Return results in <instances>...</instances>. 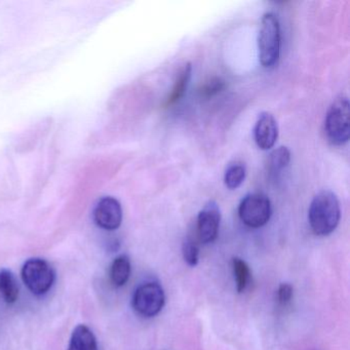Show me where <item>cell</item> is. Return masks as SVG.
<instances>
[{
	"instance_id": "obj_1",
	"label": "cell",
	"mask_w": 350,
	"mask_h": 350,
	"mask_svg": "<svg viewBox=\"0 0 350 350\" xmlns=\"http://www.w3.org/2000/svg\"><path fill=\"white\" fill-rule=\"evenodd\" d=\"M341 210L337 196L333 192H319L308 211V220L313 232L319 237L331 234L339 224Z\"/></svg>"
},
{
	"instance_id": "obj_2",
	"label": "cell",
	"mask_w": 350,
	"mask_h": 350,
	"mask_svg": "<svg viewBox=\"0 0 350 350\" xmlns=\"http://www.w3.org/2000/svg\"><path fill=\"white\" fill-rule=\"evenodd\" d=\"M259 60L265 68H273L278 65L280 56V27L275 14L266 13L260 26Z\"/></svg>"
},
{
	"instance_id": "obj_3",
	"label": "cell",
	"mask_w": 350,
	"mask_h": 350,
	"mask_svg": "<svg viewBox=\"0 0 350 350\" xmlns=\"http://www.w3.org/2000/svg\"><path fill=\"white\" fill-rule=\"evenodd\" d=\"M349 108L347 98L340 97L333 102L327 110L325 120V132L329 142L335 146H343L349 141Z\"/></svg>"
},
{
	"instance_id": "obj_4",
	"label": "cell",
	"mask_w": 350,
	"mask_h": 350,
	"mask_svg": "<svg viewBox=\"0 0 350 350\" xmlns=\"http://www.w3.org/2000/svg\"><path fill=\"white\" fill-rule=\"evenodd\" d=\"M239 216L247 227L260 228L271 217V202L265 194H247L239 204Z\"/></svg>"
},
{
	"instance_id": "obj_5",
	"label": "cell",
	"mask_w": 350,
	"mask_h": 350,
	"mask_svg": "<svg viewBox=\"0 0 350 350\" xmlns=\"http://www.w3.org/2000/svg\"><path fill=\"white\" fill-rule=\"evenodd\" d=\"M24 284L33 294H46L55 280V272L52 266L42 259H30L22 268Z\"/></svg>"
},
{
	"instance_id": "obj_6",
	"label": "cell",
	"mask_w": 350,
	"mask_h": 350,
	"mask_svg": "<svg viewBox=\"0 0 350 350\" xmlns=\"http://www.w3.org/2000/svg\"><path fill=\"white\" fill-rule=\"evenodd\" d=\"M165 291L157 282L141 284L133 296V307L137 313L145 317L159 314L165 306Z\"/></svg>"
},
{
	"instance_id": "obj_7",
	"label": "cell",
	"mask_w": 350,
	"mask_h": 350,
	"mask_svg": "<svg viewBox=\"0 0 350 350\" xmlns=\"http://www.w3.org/2000/svg\"><path fill=\"white\" fill-rule=\"evenodd\" d=\"M94 220L105 230H116L122 222V204L111 196L102 198L94 210Z\"/></svg>"
},
{
	"instance_id": "obj_8",
	"label": "cell",
	"mask_w": 350,
	"mask_h": 350,
	"mask_svg": "<svg viewBox=\"0 0 350 350\" xmlns=\"http://www.w3.org/2000/svg\"><path fill=\"white\" fill-rule=\"evenodd\" d=\"M221 212L218 204L210 202L200 211L198 217V235L202 243H213L218 237Z\"/></svg>"
},
{
	"instance_id": "obj_9",
	"label": "cell",
	"mask_w": 350,
	"mask_h": 350,
	"mask_svg": "<svg viewBox=\"0 0 350 350\" xmlns=\"http://www.w3.org/2000/svg\"><path fill=\"white\" fill-rule=\"evenodd\" d=\"M256 144L262 150H269L275 145L278 138V126L274 116L263 112L258 118L254 129Z\"/></svg>"
},
{
	"instance_id": "obj_10",
	"label": "cell",
	"mask_w": 350,
	"mask_h": 350,
	"mask_svg": "<svg viewBox=\"0 0 350 350\" xmlns=\"http://www.w3.org/2000/svg\"><path fill=\"white\" fill-rule=\"evenodd\" d=\"M192 66L190 63L184 65L178 73L173 89L165 102V107L175 105L185 95L186 90L191 79Z\"/></svg>"
},
{
	"instance_id": "obj_11",
	"label": "cell",
	"mask_w": 350,
	"mask_h": 350,
	"mask_svg": "<svg viewBox=\"0 0 350 350\" xmlns=\"http://www.w3.org/2000/svg\"><path fill=\"white\" fill-rule=\"evenodd\" d=\"M67 350H98L97 340L93 332L87 325H77L71 336Z\"/></svg>"
},
{
	"instance_id": "obj_12",
	"label": "cell",
	"mask_w": 350,
	"mask_h": 350,
	"mask_svg": "<svg viewBox=\"0 0 350 350\" xmlns=\"http://www.w3.org/2000/svg\"><path fill=\"white\" fill-rule=\"evenodd\" d=\"M131 275V261L128 256H118L112 262L110 267V280L116 286H122L126 284Z\"/></svg>"
},
{
	"instance_id": "obj_13",
	"label": "cell",
	"mask_w": 350,
	"mask_h": 350,
	"mask_svg": "<svg viewBox=\"0 0 350 350\" xmlns=\"http://www.w3.org/2000/svg\"><path fill=\"white\" fill-rule=\"evenodd\" d=\"M291 161V152L286 147H278L268 157L267 172L270 178H275L288 167Z\"/></svg>"
},
{
	"instance_id": "obj_14",
	"label": "cell",
	"mask_w": 350,
	"mask_h": 350,
	"mask_svg": "<svg viewBox=\"0 0 350 350\" xmlns=\"http://www.w3.org/2000/svg\"><path fill=\"white\" fill-rule=\"evenodd\" d=\"M0 295L10 304L15 303L19 297L17 280L14 274L7 269H0Z\"/></svg>"
},
{
	"instance_id": "obj_15",
	"label": "cell",
	"mask_w": 350,
	"mask_h": 350,
	"mask_svg": "<svg viewBox=\"0 0 350 350\" xmlns=\"http://www.w3.org/2000/svg\"><path fill=\"white\" fill-rule=\"evenodd\" d=\"M245 175H247V169H245V163H239V161L231 163L225 172V185L229 189H237L245 181Z\"/></svg>"
},
{
	"instance_id": "obj_16",
	"label": "cell",
	"mask_w": 350,
	"mask_h": 350,
	"mask_svg": "<svg viewBox=\"0 0 350 350\" xmlns=\"http://www.w3.org/2000/svg\"><path fill=\"white\" fill-rule=\"evenodd\" d=\"M233 273H234L235 284L239 293H243L249 284L251 270L245 260L241 258H233L232 260Z\"/></svg>"
},
{
	"instance_id": "obj_17",
	"label": "cell",
	"mask_w": 350,
	"mask_h": 350,
	"mask_svg": "<svg viewBox=\"0 0 350 350\" xmlns=\"http://www.w3.org/2000/svg\"><path fill=\"white\" fill-rule=\"evenodd\" d=\"M183 252L184 260L186 263L189 266H196L200 260V249H198V243L192 239H187L183 243Z\"/></svg>"
},
{
	"instance_id": "obj_18",
	"label": "cell",
	"mask_w": 350,
	"mask_h": 350,
	"mask_svg": "<svg viewBox=\"0 0 350 350\" xmlns=\"http://www.w3.org/2000/svg\"><path fill=\"white\" fill-rule=\"evenodd\" d=\"M225 89V83L221 79H212L208 83L202 85L200 90V94L202 97L212 98L216 96L217 94L222 92Z\"/></svg>"
},
{
	"instance_id": "obj_19",
	"label": "cell",
	"mask_w": 350,
	"mask_h": 350,
	"mask_svg": "<svg viewBox=\"0 0 350 350\" xmlns=\"http://www.w3.org/2000/svg\"><path fill=\"white\" fill-rule=\"evenodd\" d=\"M293 297V286L290 284H282L278 286V299L282 305L288 304Z\"/></svg>"
}]
</instances>
